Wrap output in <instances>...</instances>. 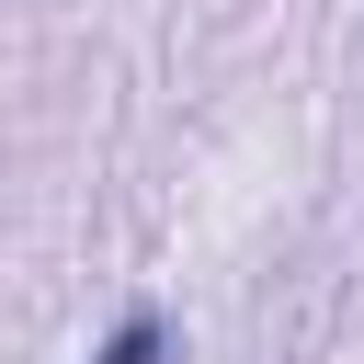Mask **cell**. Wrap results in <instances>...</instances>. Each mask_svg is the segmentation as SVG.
<instances>
[{
  "instance_id": "6da1fadb",
  "label": "cell",
  "mask_w": 364,
  "mask_h": 364,
  "mask_svg": "<svg viewBox=\"0 0 364 364\" xmlns=\"http://www.w3.org/2000/svg\"><path fill=\"white\" fill-rule=\"evenodd\" d=\"M159 341H171V330H159V307H125V318H114V341H102L91 364H159Z\"/></svg>"
}]
</instances>
